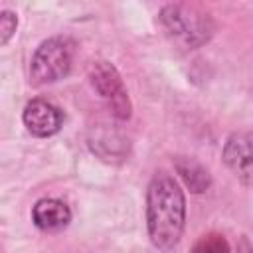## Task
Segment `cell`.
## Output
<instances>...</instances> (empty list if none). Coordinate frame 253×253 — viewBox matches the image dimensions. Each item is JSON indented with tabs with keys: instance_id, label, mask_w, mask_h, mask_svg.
<instances>
[{
	"instance_id": "cell-1",
	"label": "cell",
	"mask_w": 253,
	"mask_h": 253,
	"mask_svg": "<svg viewBox=\"0 0 253 253\" xmlns=\"http://www.w3.org/2000/svg\"><path fill=\"white\" fill-rule=\"evenodd\" d=\"M186 223V198L178 182L160 172L146 190V227L154 247L170 251L182 237Z\"/></svg>"
},
{
	"instance_id": "cell-2",
	"label": "cell",
	"mask_w": 253,
	"mask_h": 253,
	"mask_svg": "<svg viewBox=\"0 0 253 253\" xmlns=\"http://www.w3.org/2000/svg\"><path fill=\"white\" fill-rule=\"evenodd\" d=\"M160 24L168 38L186 49L204 45L213 36V20L196 6L168 4L160 10Z\"/></svg>"
},
{
	"instance_id": "cell-3",
	"label": "cell",
	"mask_w": 253,
	"mask_h": 253,
	"mask_svg": "<svg viewBox=\"0 0 253 253\" xmlns=\"http://www.w3.org/2000/svg\"><path fill=\"white\" fill-rule=\"evenodd\" d=\"M75 43L69 38H49L38 45V49L32 55L30 73L32 79L38 85L43 83H55L63 79L73 63Z\"/></svg>"
},
{
	"instance_id": "cell-4",
	"label": "cell",
	"mask_w": 253,
	"mask_h": 253,
	"mask_svg": "<svg viewBox=\"0 0 253 253\" xmlns=\"http://www.w3.org/2000/svg\"><path fill=\"white\" fill-rule=\"evenodd\" d=\"M89 79H91L93 89L109 103V107L117 119L130 117L128 93H126L123 79L115 65H111L109 61H97L89 71Z\"/></svg>"
},
{
	"instance_id": "cell-5",
	"label": "cell",
	"mask_w": 253,
	"mask_h": 253,
	"mask_svg": "<svg viewBox=\"0 0 253 253\" xmlns=\"http://www.w3.org/2000/svg\"><path fill=\"white\" fill-rule=\"evenodd\" d=\"M221 158L241 184L253 186V130L229 134Z\"/></svg>"
},
{
	"instance_id": "cell-6",
	"label": "cell",
	"mask_w": 253,
	"mask_h": 253,
	"mask_svg": "<svg viewBox=\"0 0 253 253\" xmlns=\"http://www.w3.org/2000/svg\"><path fill=\"white\" fill-rule=\"evenodd\" d=\"M22 121L26 128L40 138L53 136L63 126V113L59 107L45 99H32L22 113Z\"/></svg>"
},
{
	"instance_id": "cell-7",
	"label": "cell",
	"mask_w": 253,
	"mask_h": 253,
	"mask_svg": "<svg viewBox=\"0 0 253 253\" xmlns=\"http://www.w3.org/2000/svg\"><path fill=\"white\" fill-rule=\"evenodd\" d=\"M32 219L43 231H59L71 221V210L57 198H42L32 210Z\"/></svg>"
},
{
	"instance_id": "cell-8",
	"label": "cell",
	"mask_w": 253,
	"mask_h": 253,
	"mask_svg": "<svg viewBox=\"0 0 253 253\" xmlns=\"http://www.w3.org/2000/svg\"><path fill=\"white\" fill-rule=\"evenodd\" d=\"M174 166L178 176L184 180V184L190 188V192L194 194H202L210 188L211 184V176L208 172L206 166H202L196 158L190 156H176L174 158Z\"/></svg>"
},
{
	"instance_id": "cell-9",
	"label": "cell",
	"mask_w": 253,
	"mask_h": 253,
	"mask_svg": "<svg viewBox=\"0 0 253 253\" xmlns=\"http://www.w3.org/2000/svg\"><path fill=\"white\" fill-rule=\"evenodd\" d=\"M192 253H229V243L219 233H206L196 241Z\"/></svg>"
},
{
	"instance_id": "cell-10",
	"label": "cell",
	"mask_w": 253,
	"mask_h": 253,
	"mask_svg": "<svg viewBox=\"0 0 253 253\" xmlns=\"http://www.w3.org/2000/svg\"><path fill=\"white\" fill-rule=\"evenodd\" d=\"M16 28H18V18H16V14L10 12V10H2V12H0V43H2V45H6V43L10 42V38L14 36Z\"/></svg>"
},
{
	"instance_id": "cell-11",
	"label": "cell",
	"mask_w": 253,
	"mask_h": 253,
	"mask_svg": "<svg viewBox=\"0 0 253 253\" xmlns=\"http://www.w3.org/2000/svg\"><path fill=\"white\" fill-rule=\"evenodd\" d=\"M237 253H253V245H251V241H249L245 235L239 239V245H237Z\"/></svg>"
}]
</instances>
